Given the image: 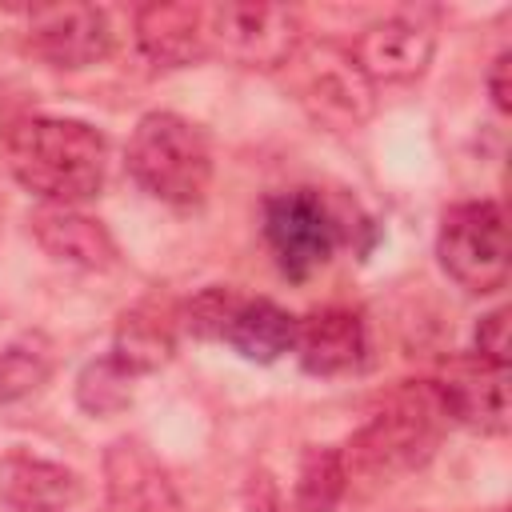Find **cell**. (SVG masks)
I'll return each instance as SVG.
<instances>
[{"mask_svg":"<svg viewBox=\"0 0 512 512\" xmlns=\"http://www.w3.org/2000/svg\"><path fill=\"white\" fill-rule=\"evenodd\" d=\"M136 48L156 68H184L204 52L200 4H144L136 12Z\"/></svg>","mask_w":512,"mask_h":512,"instance_id":"obj_14","label":"cell"},{"mask_svg":"<svg viewBox=\"0 0 512 512\" xmlns=\"http://www.w3.org/2000/svg\"><path fill=\"white\" fill-rule=\"evenodd\" d=\"M296 100L328 128H356L372 116V80L356 68L352 52L340 44H312L296 52Z\"/></svg>","mask_w":512,"mask_h":512,"instance_id":"obj_7","label":"cell"},{"mask_svg":"<svg viewBox=\"0 0 512 512\" xmlns=\"http://www.w3.org/2000/svg\"><path fill=\"white\" fill-rule=\"evenodd\" d=\"M348 492V460L340 448H304L296 468V508L336 512Z\"/></svg>","mask_w":512,"mask_h":512,"instance_id":"obj_18","label":"cell"},{"mask_svg":"<svg viewBox=\"0 0 512 512\" xmlns=\"http://www.w3.org/2000/svg\"><path fill=\"white\" fill-rule=\"evenodd\" d=\"M48 372H52V352L40 336H24L0 348V408L32 396L48 380Z\"/></svg>","mask_w":512,"mask_h":512,"instance_id":"obj_20","label":"cell"},{"mask_svg":"<svg viewBox=\"0 0 512 512\" xmlns=\"http://www.w3.org/2000/svg\"><path fill=\"white\" fill-rule=\"evenodd\" d=\"M476 356L508 368V308H492L488 316H480L476 324Z\"/></svg>","mask_w":512,"mask_h":512,"instance_id":"obj_22","label":"cell"},{"mask_svg":"<svg viewBox=\"0 0 512 512\" xmlns=\"http://www.w3.org/2000/svg\"><path fill=\"white\" fill-rule=\"evenodd\" d=\"M132 384H136V372H128L112 352L84 364L80 376H76V404L92 416H116L132 404Z\"/></svg>","mask_w":512,"mask_h":512,"instance_id":"obj_19","label":"cell"},{"mask_svg":"<svg viewBox=\"0 0 512 512\" xmlns=\"http://www.w3.org/2000/svg\"><path fill=\"white\" fill-rule=\"evenodd\" d=\"M8 172L56 208L84 204L104 184V136L68 116H24L4 132Z\"/></svg>","mask_w":512,"mask_h":512,"instance_id":"obj_1","label":"cell"},{"mask_svg":"<svg viewBox=\"0 0 512 512\" xmlns=\"http://www.w3.org/2000/svg\"><path fill=\"white\" fill-rule=\"evenodd\" d=\"M292 336H296V316H288L280 304L264 296L260 300L240 296L224 328V344H232L244 360H256V364H272L284 352H292Z\"/></svg>","mask_w":512,"mask_h":512,"instance_id":"obj_15","label":"cell"},{"mask_svg":"<svg viewBox=\"0 0 512 512\" xmlns=\"http://www.w3.org/2000/svg\"><path fill=\"white\" fill-rule=\"evenodd\" d=\"M128 172L148 196L172 208H192L212 184V148L192 120L148 112L128 140Z\"/></svg>","mask_w":512,"mask_h":512,"instance_id":"obj_2","label":"cell"},{"mask_svg":"<svg viewBox=\"0 0 512 512\" xmlns=\"http://www.w3.org/2000/svg\"><path fill=\"white\" fill-rule=\"evenodd\" d=\"M508 76H512V52L504 48L488 68V96H492L496 112H512V80Z\"/></svg>","mask_w":512,"mask_h":512,"instance_id":"obj_23","label":"cell"},{"mask_svg":"<svg viewBox=\"0 0 512 512\" xmlns=\"http://www.w3.org/2000/svg\"><path fill=\"white\" fill-rule=\"evenodd\" d=\"M236 304H240V292L216 284V288H204L200 296H192V300L184 304L180 320H184V328H188L192 336H200V340H224V328H228V316H232Z\"/></svg>","mask_w":512,"mask_h":512,"instance_id":"obj_21","label":"cell"},{"mask_svg":"<svg viewBox=\"0 0 512 512\" xmlns=\"http://www.w3.org/2000/svg\"><path fill=\"white\" fill-rule=\"evenodd\" d=\"M204 52H220L248 68H284L300 52V16L284 4H208Z\"/></svg>","mask_w":512,"mask_h":512,"instance_id":"obj_5","label":"cell"},{"mask_svg":"<svg viewBox=\"0 0 512 512\" xmlns=\"http://www.w3.org/2000/svg\"><path fill=\"white\" fill-rule=\"evenodd\" d=\"M80 496V480L72 468L32 456L8 452L0 456V500L12 512H64Z\"/></svg>","mask_w":512,"mask_h":512,"instance_id":"obj_12","label":"cell"},{"mask_svg":"<svg viewBox=\"0 0 512 512\" xmlns=\"http://www.w3.org/2000/svg\"><path fill=\"white\" fill-rule=\"evenodd\" d=\"M444 420L448 416L436 396V384H404L384 400V408L352 440L348 480H352V468H364L372 476H396L424 464L440 440Z\"/></svg>","mask_w":512,"mask_h":512,"instance_id":"obj_3","label":"cell"},{"mask_svg":"<svg viewBox=\"0 0 512 512\" xmlns=\"http://www.w3.org/2000/svg\"><path fill=\"white\" fill-rule=\"evenodd\" d=\"M432 48L436 40L420 20L388 16V20L368 24L348 52L372 84H404V80H416L432 64Z\"/></svg>","mask_w":512,"mask_h":512,"instance_id":"obj_9","label":"cell"},{"mask_svg":"<svg viewBox=\"0 0 512 512\" xmlns=\"http://www.w3.org/2000/svg\"><path fill=\"white\" fill-rule=\"evenodd\" d=\"M444 416L468 424L476 432H504L508 428V368H496L480 356L456 360L444 380L436 384Z\"/></svg>","mask_w":512,"mask_h":512,"instance_id":"obj_10","label":"cell"},{"mask_svg":"<svg viewBox=\"0 0 512 512\" xmlns=\"http://www.w3.org/2000/svg\"><path fill=\"white\" fill-rule=\"evenodd\" d=\"M104 468H108V492L116 504H124L132 512H172L176 508L172 484L136 444H128V440L112 444Z\"/></svg>","mask_w":512,"mask_h":512,"instance_id":"obj_16","label":"cell"},{"mask_svg":"<svg viewBox=\"0 0 512 512\" xmlns=\"http://www.w3.org/2000/svg\"><path fill=\"white\" fill-rule=\"evenodd\" d=\"M28 44L52 68H84L108 56L112 24H108V12L96 4H52L32 12Z\"/></svg>","mask_w":512,"mask_h":512,"instance_id":"obj_8","label":"cell"},{"mask_svg":"<svg viewBox=\"0 0 512 512\" xmlns=\"http://www.w3.org/2000/svg\"><path fill=\"white\" fill-rule=\"evenodd\" d=\"M264 240L288 280H308L332 260L340 244V224L320 192L292 188L264 200Z\"/></svg>","mask_w":512,"mask_h":512,"instance_id":"obj_6","label":"cell"},{"mask_svg":"<svg viewBox=\"0 0 512 512\" xmlns=\"http://www.w3.org/2000/svg\"><path fill=\"white\" fill-rule=\"evenodd\" d=\"M292 352H296L300 368L312 376H344L364 364V352H368L364 320L352 308L308 312L304 320H296Z\"/></svg>","mask_w":512,"mask_h":512,"instance_id":"obj_11","label":"cell"},{"mask_svg":"<svg viewBox=\"0 0 512 512\" xmlns=\"http://www.w3.org/2000/svg\"><path fill=\"white\" fill-rule=\"evenodd\" d=\"M112 356H116L128 372H136V376L156 372V368L168 364V356H172V324L160 320L156 312H144V308L124 312V316H120V328H116Z\"/></svg>","mask_w":512,"mask_h":512,"instance_id":"obj_17","label":"cell"},{"mask_svg":"<svg viewBox=\"0 0 512 512\" xmlns=\"http://www.w3.org/2000/svg\"><path fill=\"white\" fill-rule=\"evenodd\" d=\"M440 268L468 292H496L508 284V220L496 200H468L444 212L436 236Z\"/></svg>","mask_w":512,"mask_h":512,"instance_id":"obj_4","label":"cell"},{"mask_svg":"<svg viewBox=\"0 0 512 512\" xmlns=\"http://www.w3.org/2000/svg\"><path fill=\"white\" fill-rule=\"evenodd\" d=\"M36 244L52 256V260H64V264H76V268H112L116 264V240L108 236V228L76 208H56V204H44L32 212L28 220Z\"/></svg>","mask_w":512,"mask_h":512,"instance_id":"obj_13","label":"cell"}]
</instances>
